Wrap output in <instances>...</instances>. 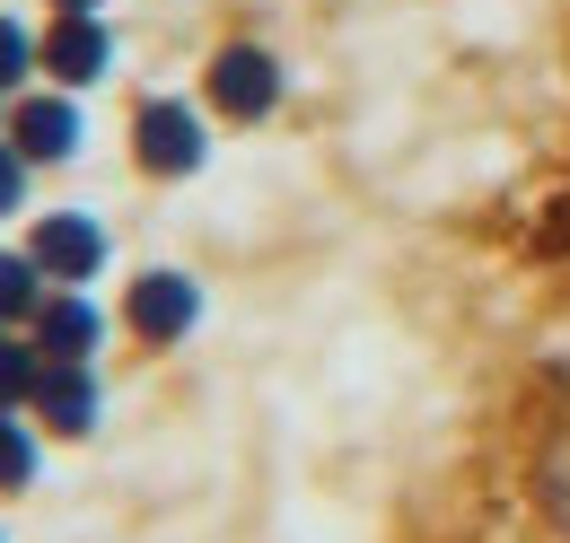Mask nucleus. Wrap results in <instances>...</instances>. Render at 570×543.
<instances>
[{
	"mask_svg": "<svg viewBox=\"0 0 570 543\" xmlns=\"http://www.w3.org/2000/svg\"><path fill=\"white\" fill-rule=\"evenodd\" d=\"M132 158H141V176H203V158H212V124L185 106V97H141V115H132Z\"/></svg>",
	"mask_w": 570,
	"mask_h": 543,
	"instance_id": "f257e3e1",
	"label": "nucleus"
},
{
	"mask_svg": "<svg viewBox=\"0 0 570 543\" xmlns=\"http://www.w3.org/2000/svg\"><path fill=\"white\" fill-rule=\"evenodd\" d=\"M0 132H9V149H18L27 167H71L79 140H88V124H79V97H71V88H18Z\"/></svg>",
	"mask_w": 570,
	"mask_h": 543,
	"instance_id": "f03ea898",
	"label": "nucleus"
},
{
	"mask_svg": "<svg viewBox=\"0 0 570 543\" xmlns=\"http://www.w3.org/2000/svg\"><path fill=\"white\" fill-rule=\"evenodd\" d=\"M203 88H212V115L228 124H264V115H282V62L264 53V45H219L212 70H203Z\"/></svg>",
	"mask_w": 570,
	"mask_h": 543,
	"instance_id": "7ed1b4c3",
	"label": "nucleus"
},
{
	"mask_svg": "<svg viewBox=\"0 0 570 543\" xmlns=\"http://www.w3.org/2000/svg\"><path fill=\"white\" fill-rule=\"evenodd\" d=\"M36 70L53 79V88H97L106 70H115V36H106V18L97 9H53V27L36 36Z\"/></svg>",
	"mask_w": 570,
	"mask_h": 543,
	"instance_id": "20e7f679",
	"label": "nucleus"
},
{
	"mask_svg": "<svg viewBox=\"0 0 570 543\" xmlns=\"http://www.w3.org/2000/svg\"><path fill=\"white\" fill-rule=\"evenodd\" d=\"M27 255L45 264L53 289H88V280L106 272V228H97L88 210H45V219L27 228Z\"/></svg>",
	"mask_w": 570,
	"mask_h": 543,
	"instance_id": "39448f33",
	"label": "nucleus"
},
{
	"mask_svg": "<svg viewBox=\"0 0 570 543\" xmlns=\"http://www.w3.org/2000/svg\"><path fill=\"white\" fill-rule=\"evenodd\" d=\"M124 325L141 342H185L203 325V280H194V272H141V280L124 289Z\"/></svg>",
	"mask_w": 570,
	"mask_h": 543,
	"instance_id": "423d86ee",
	"label": "nucleus"
},
{
	"mask_svg": "<svg viewBox=\"0 0 570 543\" xmlns=\"http://www.w3.org/2000/svg\"><path fill=\"white\" fill-rule=\"evenodd\" d=\"M36 430H53V438H88L97 430V412H106V386H97V368L88 359H45V377H36Z\"/></svg>",
	"mask_w": 570,
	"mask_h": 543,
	"instance_id": "0eeeda50",
	"label": "nucleus"
},
{
	"mask_svg": "<svg viewBox=\"0 0 570 543\" xmlns=\"http://www.w3.org/2000/svg\"><path fill=\"white\" fill-rule=\"evenodd\" d=\"M27 342H36L45 359H97V342H106V307H97L88 289H53V298L36 307Z\"/></svg>",
	"mask_w": 570,
	"mask_h": 543,
	"instance_id": "6e6552de",
	"label": "nucleus"
},
{
	"mask_svg": "<svg viewBox=\"0 0 570 543\" xmlns=\"http://www.w3.org/2000/svg\"><path fill=\"white\" fill-rule=\"evenodd\" d=\"M45 298H53V280H45V264H36L27 246H0V334H27Z\"/></svg>",
	"mask_w": 570,
	"mask_h": 543,
	"instance_id": "1a4fd4ad",
	"label": "nucleus"
},
{
	"mask_svg": "<svg viewBox=\"0 0 570 543\" xmlns=\"http://www.w3.org/2000/svg\"><path fill=\"white\" fill-rule=\"evenodd\" d=\"M36 377H45V351H36L27 334H0V412L36 404Z\"/></svg>",
	"mask_w": 570,
	"mask_h": 543,
	"instance_id": "9d476101",
	"label": "nucleus"
},
{
	"mask_svg": "<svg viewBox=\"0 0 570 543\" xmlns=\"http://www.w3.org/2000/svg\"><path fill=\"white\" fill-rule=\"evenodd\" d=\"M36 482V412H0V500Z\"/></svg>",
	"mask_w": 570,
	"mask_h": 543,
	"instance_id": "9b49d317",
	"label": "nucleus"
},
{
	"mask_svg": "<svg viewBox=\"0 0 570 543\" xmlns=\"http://www.w3.org/2000/svg\"><path fill=\"white\" fill-rule=\"evenodd\" d=\"M27 79H36V27L0 18V97H18Z\"/></svg>",
	"mask_w": 570,
	"mask_h": 543,
	"instance_id": "f8f14e48",
	"label": "nucleus"
},
{
	"mask_svg": "<svg viewBox=\"0 0 570 543\" xmlns=\"http://www.w3.org/2000/svg\"><path fill=\"white\" fill-rule=\"evenodd\" d=\"M27 185H36V167L9 149V132H0V219H18L27 210Z\"/></svg>",
	"mask_w": 570,
	"mask_h": 543,
	"instance_id": "ddd939ff",
	"label": "nucleus"
},
{
	"mask_svg": "<svg viewBox=\"0 0 570 543\" xmlns=\"http://www.w3.org/2000/svg\"><path fill=\"white\" fill-rule=\"evenodd\" d=\"M53 9H106V0H53Z\"/></svg>",
	"mask_w": 570,
	"mask_h": 543,
	"instance_id": "4468645a",
	"label": "nucleus"
},
{
	"mask_svg": "<svg viewBox=\"0 0 570 543\" xmlns=\"http://www.w3.org/2000/svg\"><path fill=\"white\" fill-rule=\"evenodd\" d=\"M0 124H9V97H0Z\"/></svg>",
	"mask_w": 570,
	"mask_h": 543,
	"instance_id": "2eb2a0df",
	"label": "nucleus"
}]
</instances>
